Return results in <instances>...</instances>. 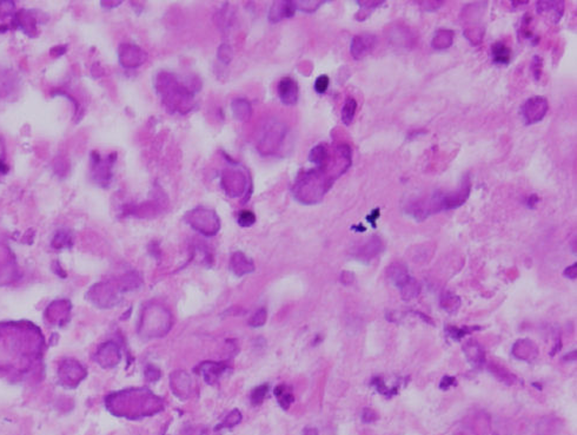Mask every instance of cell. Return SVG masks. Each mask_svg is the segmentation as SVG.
<instances>
[{"label": "cell", "instance_id": "cell-1", "mask_svg": "<svg viewBox=\"0 0 577 435\" xmlns=\"http://www.w3.org/2000/svg\"><path fill=\"white\" fill-rule=\"evenodd\" d=\"M156 90L168 111L186 114L193 106L195 91L172 73L161 72L157 76Z\"/></svg>", "mask_w": 577, "mask_h": 435}, {"label": "cell", "instance_id": "cell-2", "mask_svg": "<svg viewBox=\"0 0 577 435\" xmlns=\"http://www.w3.org/2000/svg\"><path fill=\"white\" fill-rule=\"evenodd\" d=\"M186 222L199 233L206 236L217 234L220 228V222L216 212L205 208H198L186 213Z\"/></svg>", "mask_w": 577, "mask_h": 435}, {"label": "cell", "instance_id": "cell-3", "mask_svg": "<svg viewBox=\"0 0 577 435\" xmlns=\"http://www.w3.org/2000/svg\"><path fill=\"white\" fill-rule=\"evenodd\" d=\"M548 100L544 97L535 96L524 101L521 107V116L527 125L541 122L547 115Z\"/></svg>", "mask_w": 577, "mask_h": 435}, {"label": "cell", "instance_id": "cell-4", "mask_svg": "<svg viewBox=\"0 0 577 435\" xmlns=\"http://www.w3.org/2000/svg\"><path fill=\"white\" fill-rule=\"evenodd\" d=\"M221 187L228 196L239 197L248 191L249 178L241 170H225L221 175Z\"/></svg>", "mask_w": 577, "mask_h": 435}, {"label": "cell", "instance_id": "cell-5", "mask_svg": "<svg viewBox=\"0 0 577 435\" xmlns=\"http://www.w3.org/2000/svg\"><path fill=\"white\" fill-rule=\"evenodd\" d=\"M279 128V125L270 126L264 132L262 139L259 142V149L263 153H273V151H276L278 149V146H279L281 139L284 137V132L280 131Z\"/></svg>", "mask_w": 577, "mask_h": 435}, {"label": "cell", "instance_id": "cell-6", "mask_svg": "<svg viewBox=\"0 0 577 435\" xmlns=\"http://www.w3.org/2000/svg\"><path fill=\"white\" fill-rule=\"evenodd\" d=\"M278 96L285 105H295L298 100V84L291 77H284L278 84Z\"/></svg>", "mask_w": 577, "mask_h": 435}, {"label": "cell", "instance_id": "cell-7", "mask_svg": "<svg viewBox=\"0 0 577 435\" xmlns=\"http://www.w3.org/2000/svg\"><path fill=\"white\" fill-rule=\"evenodd\" d=\"M512 355L521 361L531 362L538 355V348L533 341L528 339H521L515 342L511 349Z\"/></svg>", "mask_w": 577, "mask_h": 435}, {"label": "cell", "instance_id": "cell-8", "mask_svg": "<svg viewBox=\"0 0 577 435\" xmlns=\"http://www.w3.org/2000/svg\"><path fill=\"white\" fill-rule=\"evenodd\" d=\"M375 46V37L370 34H361L353 38L350 51L355 59H362L370 53Z\"/></svg>", "mask_w": 577, "mask_h": 435}, {"label": "cell", "instance_id": "cell-9", "mask_svg": "<svg viewBox=\"0 0 577 435\" xmlns=\"http://www.w3.org/2000/svg\"><path fill=\"white\" fill-rule=\"evenodd\" d=\"M386 274H388L389 280L391 281L399 290L413 280V277H411L409 275V273H408L407 266L399 262L392 263V264L388 268V270H386Z\"/></svg>", "mask_w": 577, "mask_h": 435}, {"label": "cell", "instance_id": "cell-10", "mask_svg": "<svg viewBox=\"0 0 577 435\" xmlns=\"http://www.w3.org/2000/svg\"><path fill=\"white\" fill-rule=\"evenodd\" d=\"M296 10L294 2H276L270 9L269 19L271 22L276 23L283 18H290L295 15Z\"/></svg>", "mask_w": 577, "mask_h": 435}, {"label": "cell", "instance_id": "cell-11", "mask_svg": "<svg viewBox=\"0 0 577 435\" xmlns=\"http://www.w3.org/2000/svg\"><path fill=\"white\" fill-rule=\"evenodd\" d=\"M537 11L548 17L552 23H558L564 11L563 2H540L537 3Z\"/></svg>", "mask_w": 577, "mask_h": 435}, {"label": "cell", "instance_id": "cell-12", "mask_svg": "<svg viewBox=\"0 0 577 435\" xmlns=\"http://www.w3.org/2000/svg\"><path fill=\"white\" fill-rule=\"evenodd\" d=\"M230 266L232 271H234L237 276H243L245 275V274L253 271V269H255V265H253L251 259L246 257V256L241 251L235 252V254L232 255Z\"/></svg>", "mask_w": 577, "mask_h": 435}, {"label": "cell", "instance_id": "cell-13", "mask_svg": "<svg viewBox=\"0 0 577 435\" xmlns=\"http://www.w3.org/2000/svg\"><path fill=\"white\" fill-rule=\"evenodd\" d=\"M383 248H384V245H383L381 238L374 236L370 241L367 242V243L360 249V251H358L357 254V257L358 259H361V261L369 262L370 259L376 257V256L383 250Z\"/></svg>", "mask_w": 577, "mask_h": 435}, {"label": "cell", "instance_id": "cell-14", "mask_svg": "<svg viewBox=\"0 0 577 435\" xmlns=\"http://www.w3.org/2000/svg\"><path fill=\"white\" fill-rule=\"evenodd\" d=\"M464 354H466L467 359L469 362L473 364L475 367H478L481 366V364L484 363V360H485V355H484V352L483 349L481 348V346L478 345L476 341H474V340H470V341L466 342L462 347Z\"/></svg>", "mask_w": 577, "mask_h": 435}, {"label": "cell", "instance_id": "cell-15", "mask_svg": "<svg viewBox=\"0 0 577 435\" xmlns=\"http://www.w3.org/2000/svg\"><path fill=\"white\" fill-rule=\"evenodd\" d=\"M491 58L496 64L506 65L511 59V50L504 43L497 41L491 46Z\"/></svg>", "mask_w": 577, "mask_h": 435}, {"label": "cell", "instance_id": "cell-16", "mask_svg": "<svg viewBox=\"0 0 577 435\" xmlns=\"http://www.w3.org/2000/svg\"><path fill=\"white\" fill-rule=\"evenodd\" d=\"M129 56V59H126L125 62H123L126 66H138L140 64H143L144 62L146 61V53L144 52L142 48L138 47V46H132V45H128L126 46V50H125V53L122 56V57H128Z\"/></svg>", "mask_w": 577, "mask_h": 435}, {"label": "cell", "instance_id": "cell-17", "mask_svg": "<svg viewBox=\"0 0 577 435\" xmlns=\"http://www.w3.org/2000/svg\"><path fill=\"white\" fill-rule=\"evenodd\" d=\"M231 110L238 121H246L251 116V104L244 98H237L232 101Z\"/></svg>", "mask_w": 577, "mask_h": 435}, {"label": "cell", "instance_id": "cell-18", "mask_svg": "<svg viewBox=\"0 0 577 435\" xmlns=\"http://www.w3.org/2000/svg\"><path fill=\"white\" fill-rule=\"evenodd\" d=\"M200 368H202V374L203 376L205 377V380L209 382V384H212L218 378V376L223 373V370L225 369V366L224 364H220V363H212V362H205L203 364H200Z\"/></svg>", "mask_w": 577, "mask_h": 435}, {"label": "cell", "instance_id": "cell-19", "mask_svg": "<svg viewBox=\"0 0 577 435\" xmlns=\"http://www.w3.org/2000/svg\"><path fill=\"white\" fill-rule=\"evenodd\" d=\"M274 395L277 396L278 402H279V405L283 409H287L291 403L294 402L293 392H291L290 387H287V386L285 385H280L276 387V389H274Z\"/></svg>", "mask_w": 577, "mask_h": 435}, {"label": "cell", "instance_id": "cell-20", "mask_svg": "<svg viewBox=\"0 0 577 435\" xmlns=\"http://www.w3.org/2000/svg\"><path fill=\"white\" fill-rule=\"evenodd\" d=\"M309 159H310V162L317 164L318 167L325 166L326 162L329 160V151L326 149V146L323 145V144L315 146L311 150L310 155H309Z\"/></svg>", "mask_w": 577, "mask_h": 435}, {"label": "cell", "instance_id": "cell-21", "mask_svg": "<svg viewBox=\"0 0 577 435\" xmlns=\"http://www.w3.org/2000/svg\"><path fill=\"white\" fill-rule=\"evenodd\" d=\"M452 38H453V32H451V31L448 30L437 31L434 37V40H432V46L437 48V50L449 47L450 45L452 44Z\"/></svg>", "mask_w": 577, "mask_h": 435}, {"label": "cell", "instance_id": "cell-22", "mask_svg": "<svg viewBox=\"0 0 577 435\" xmlns=\"http://www.w3.org/2000/svg\"><path fill=\"white\" fill-rule=\"evenodd\" d=\"M441 304L443 309L449 311V313H456L460 306V299L451 293H445L442 295Z\"/></svg>", "mask_w": 577, "mask_h": 435}, {"label": "cell", "instance_id": "cell-23", "mask_svg": "<svg viewBox=\"0 0 577 435\" xmlns=\"http://www.w3.org/2000/svg\"><path fill=\"white\" fill-rule=\"evenodd\" d=\"M357 110V101L354 98H348L342 110V121L345 125H350L354 121Z\"/></svg>", "mask_w": 577, "mask_h": 435}, {"label": "cell", "instance_id": "cell-24", "mask_svg": "<svg viewBox=\"0 0 577 435\" xmlns=\"http://www.w3.org/2000/svg\"><path fill=\"white\" fill-rule=\"evenodd\" d=\"M489 369H490L491 373L494 374L498 380L505 382V384L511 385L516 381L515 375H512L509 370H506L505 368H503L502 366H498V364H491V366H489Z\"/></svg>", "mask_w": 577, "mask_h": 435}, {"label": "cell", "instance_id": "cell-25", "mask_svg": "<svg viewBox=\"0 0 577 435\" xmlns=\"http://www.w3.org/2000/svg\"><path fill=\"white\" fill-rule=\"evenodd\" d=\"M421 292V286L416 282V280H411L409 283L406 284L402 289H400V294H402L403 300H411L418 296Z\"/></svg>", "mask_w": 577, "mask_h": 435}, {"label": "cell", "instance_id": "cell-26", "mask_svg": "<svg viewBox=\"0 0 577 435\" xmlns=\"http://www.w3.org/2000/svg\"><path fill=\"white\" fill-rule=\"evenodd\" d=\"M267 391H269V386L267 385H262V386H259V387L253 389L252 393H251L252 405H255V406L260 405V403L264 401V399H265V396L267 394Z\"/></svg>", "mask_w": 577, "mask_h": 435}, {"label": "cell", "instance_id": "cell-27", "mask_svg": "<svg viewBox=\"0 0 577 435\" xmlns=\"http://www.w3.org/2000/svg\"><path fill=\"white\" fill-rule=\"evenodd\" d=\"M242 420V414L239 413V410L235 409L234 412H231L228 415L225 417L223 423L220 424V426L217 427V429H219V428H232L235 427L236 424H238L241 422Z\"/></svg>", "mask_w": 577, "mask_h": 435}, {"label": "cell", "instance_id": "cell-28", "mask_svg": "<svg viewBox=\"0 0 577 435\" xmlns=\"http://www.w3.org/2000/svg\"><path fill=\"white\" fill-rule=\"evenodd\" d=\"M478 329H480L478 327H473V328H469V327H463V328L448 327L446 328V333H448V335L451 336L452 339L460 340L463 338V336H466L468 334H471V332L478 331Z\"/></svg>", "mask_w": 577, "mask_h": 435}, {"label": "cell", "instance_id": "cell-29", "mask_svg": "<svg viewBox=\"0 0 577 435\" xmlns=\"http://www.w3.org/2000/svg\"><path fill=\"white\" fill-rule=\"evenodd\" d=\"M256 222V216L255 213L252 211H249V210H244V211H242L239 213L238 216V224L243 228H248V227H251L253 223Z\"/></svg>", "mask_w": 577, "mask_h": 435}, {"label": "cell", "instance_id": "cell-30", "mask_svg": "<svg viewBox=\"0 0 577 435\" xmlns=\"http://www.w3.org/2000/svg\"><path fill=\"white\" fill-rule=\"evenodd\" d=\"M266 317H267L266 310L263 308V309H259L251 318H250L249 324L253 328L262 327V325L266 322Z\"/></svg>", "mask_w": 577, "mask_h": 435}, {"label": "cell", "instance_id": "cell-31", "mask_svg": "<svg viewBox=\"0 0 577 435\" xmlns=\"http://www.w3.org/2000/svg\"><path fill=\"white\" fill-rule=\"evenodd\" d=\"M296 9H300L304 12H314L322 5V2H294Z\"/></svg>", "mask_w": 577, "mask_h": 435}, {"label": "cell", "instance_id": "cell-32", "mask_svg": "<svg viewBox=\"0 0 577 435\" xmlns=\"http://www.w3.org/2000/svg\"><path fill=\"white\" fill-rule=\"evenodd\" d=\"M329 83H330V79H329L328 76L326 75L319 76L315 82L316 92L319 93V94L325 93L326 90H328V87H329Z\"/></svg>", "mask_w": 577, "mask_h": 435}, {"label": "cell", "instance_id": "cell-33", "mask_svg": "<svg viewBox=\"0 0 577 435\" xmlns=\"http://www.w3.org/2000/svg\"><path fill=\"white\" fill-rule=\"evenodd\" d=\"M218 57H219L220 61L223 62V63H225V64H227V63H230L231 59H232V50H231V47L228 46V45H226V44L220 45L219 50H218Z\"/></svg>", "mask_w": 577, "mask_h": 435}, {"label": "cell", "instance_id": "cell-34", "mask_svg": "<svg viewBox=\"0 0 577 435\" xmlns=\"http://www.w3.org/2000/svg\"><path fill=\"white\" fill-rule=\"evenodd\" d=\"M542 66H543V64H542V58L538 57V56H535L533 59V64H531V70H533L534 77L536 80L541 78Z\"/></svg>", "mask_w": 577, "mask_h": 435}, {"label": "cell", "instance_id": "cell-35", "mask_svg": "<svg viewBox=\"0 0 577 435\" xmlns=\"http://www.w3.org/2000/svg\"><path fill=\"white\" fill-rule=\"evenodd\" d=\"M377 413L371 408H364L362 412V421L365 423H371L377 420Z\"/></svg>", "mask_w": 577, "mask_h": 435}, {"label": "cell", "instance_id": "cell-36", "mask_svg": "<svg viewBox=\"0 0 577 435\" xmlns=\"http://www.w3.org/2000/svg\"><path fill=\"white\" fill-rule=\"evenodd\" d=\"M456 385V378L452 377V376H444L442 378L441 381V385H439V388L443 389V391H446V389H449L451 386H455Z\"/></svg>", "mask_w": 577, "mask_h": 435}, {"label": "cell", "instance_id": "cell-37", "mask_svg": "<svg viewBox=\"0 0 577 435\" xmlns=\"http://www.w3.org/2000/svg\"><path fill=\"white\" fill-rule=\"evenodd\" d=\"M355 280V275L351 271H343L342 275H340V282L343 284H345V286H349L354 282Z\"/></svg>", "mask_w": 577, "mask_h": 435}, {"label": "cell", "instance_id": "cell-38", "mask_svg": "<svg viewBox=\"0 0 577 435\" xmlns=\"http://www.w3.org/2000/svg\"><path fill=\"white\" fill-rule=\"evenodd\" d=\"M379 215H381V210H379V208H377V209L372 210V212L370 213V215L367 216V221L371 224L372 228H376V221L378 220Z\"/></svg>", "mask_w": 577, "mask_h": 435}, {"label": "cell", "instance_id": "cell-39", "mask_svg": "<svg viewBox=\"0 0 577 435\" xmlns=\"http://www.w3.org/2000/svg\"><path fill=\"white\" fill-rule=\"evenodd\" d=\"M564 276H566V277H568V279H571V280L576 279V276H577V263H573L572 265L568 266V268H566V269L564 270Z\"/></svg>", "mask_w": 577, "mask_h": 435}, {"label": "cell", "instance_id": "cell-40", "mask_svg": "<svg viewBox=\"0 0 577 435\" xmlns=\"http://www.w3.org/2000/svg\"><path fill=\"white\" fill-rule=\"evenodd\" d=\"M537 202H538V197H537V195H531L530 197L528 198V201H527V205L529 206L530 209H534V206H535V204H536Z\"/></svg>", "mask_w": 577, "mask_h": 435}, {"label": "cell", "instance_id": "cell-41", "mask_svg": "<svg viewBox=\"0 0 577 435\" xmlns=\"http://www.w3.org/2000/svg\"><path fill=\"white\" fill-rule=\"evenodd\" d=\"M563 360H564V361H571V362H573V361H576V350H575V352H570L569 355H566V356L563 357Z\"/></svg>", "mask_w": 577, "mask_h": 435}, {"label": "cell", "instance_id": "cell-42", "mask_svg": "<svg viewBox=\"0 0 577 435\" xmlns=\"http://www.w3.org/2000/svg\"><path fill=\"white\" fill-rule=\"evenodd\" d=\"M304 435H318V433L314 428H308V429L304 430Z\"/></svg>", "mask_w": 577, "mask_h": 435}]
</instances>
